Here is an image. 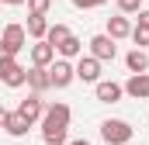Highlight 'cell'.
I'll return each mask as SVG.
<instances>
[{
    "instance_id": "44dd1931",
    "label": "cell",
    "mask_w": 149,
    "mask_h": 145,
    "mask_svg": "<svg viewBox=\"0 0 149 145\" xmlns=\"http://www.w3.org/2000/svg\"><path fill=\"white\" fill-rule=\"evenodd\" d=\"M118 10L121 14H139L142 10V0H118Z\"/></svg>"
},
{
    "instance_id": "52a82bcc",
    "label": "cell",
    "mask_w": 149,
    "mask_h": 145,
    "mask_svg": "<svg viewBox=\"0 0 149 145\" xmlns=\"http://www.w3.org/2000/svg\"><path fill=\"white\" fill-rule=\"evenodd\" d=\"M94 93H97V100H101V104H118V100H121V93H125V86H121V83H114V79H97V83H94Z\"/></svg>"
},
{
    "instance_id": "603a6c76",
    "label": "cell",
    "mask_w": 149,
    "mask_h": 145,
    "mask_svg": "<svg viewBox=\"0 0 149 145\" xmlns=\"http://www.w3.org/2000/svg\"><path fill=\"white\" fill-rule=\"evenodd\" d=\"M139 24H146V28H149V10H139Z\"/></svg>"
},
{
    "instance_id": "6da1fadb",
    "label": "cell",
    "mask_w": 149,
    "mask_h": 145,
    "mask_svg": "<svg viewBox=\"0 0 149 145\" xmlns=\"http://www.w3.org/2000/svg\"><path fill=\"white\" fill-rule=\"evenodd\" d=\"M70 135V104H49L42 114V138L45 145H63Z\"/></svg>"
},
{
    "instance_id": "277c9868",
    "label": "cell",
    "mask_w": 149,
    "mask_h": 145,
    "mask_svg": "<svg viewBox=\"0 0 149 145\" xmlns=\"http://www.w3.org/2000/svg\"><path fill=\"white\" fill-rule=\"evenodd\" d=\"M24 45H28V31H24V24H7V28L0 31V48H3L7 55H17Z\"/></svg>"
},
{
    "instance_id": "d6986e66",
    "label": "cell",
    "mask_w": 149,
    "mask_h": 145,
    "mask_svg": "<svg viewBox=\"0 0 149 145\" xmlns=\"http://www.w3.org/2000/svg\"><path fill=\"white\" fill-rule=\"evenodd\" d=\"M128 38H132V41H135L139 48H146V45H149V28H146V24H135V28H132V35H128Z\"/></svg>"
},
{
    "instance_id": "5bb4252c",
    "label": "cell",
    "mask_w": 149,
    "mask_h": 145,
    "mask_svg": "<svg viewBox=\"0 0 149 145\" xmlns=\"http://www.w3.org/2000/svg\"><path fill=\"white\" fill-rule=\"evenodd\" d=\"M80 52H83V41H80L73 31H70V35L56 45V55H63V59H80Z\"/></svg>"
},
{
    "instance_id": "d4e9b609",
    "label": "cell",
    "mask_w": 149,
    "mask_h": 145,
    "mask_svg": "<svg viewBox=\"0 0 149 145\" xmlns=\"http://www.w3.org/2000/svg\"><path fill=\"white\" fill-rule=\"evenodd\" d=\"M0 3H10V7H17V3H24V0H0Z\"/></svg>"
},
{
    "instance_id": "30bf717a",
    "label": "cell",
    "mask_w": 149,
    "mask_h": 145,
    "mask_svg": "<svg viewBox=\"0 0 149 145\" xmlns=\"http://www.w3.org/2000/svg\"><path fill=\"white\" fill-rule=\"evenodd\" d=\"M125 93L132 100H146L149 97V72H132L128 83H125Z\"/></svg>"
},
{
    "instance_id": "9c48e42d",
    "label": "cell",
    "mask_w": 149,
    "mask_h": 145,
    "mask_svg": "<svg viewBox=\"0 0 149 145\" xmlns=\"http://www.w3.org/2000/svg\"><path fill=\"white\" fill-rule=\"evenodd\" d=\"M76 79H83V83H97L101 79V59H94V55H80V62H76Z\"/></svg>"
},
{
    "instance_id": "8992f818",
    "label": "cell",
    "mask_w": 149,
    "mask_h": 145,
    "mask_svg": "<svg viewBox=\"0 0 149 145\" xmlns=\"http://www.w3.org/2000/svg\"><path fill=\"white\" fill-rule=\"evenodd\" d=\"M87 45H90V55H94V59H101V62H108V59H114V55H118V48H114V38H111V35H94Z\"/></svg>"
},
{
    "instance_id": "ac0fdd59",
    "label": "cell",
    "mask_w": 149,
    "mask_h": 145,
    "mask_svg": "<svg viewBox=\"0 0 149 145\" xmlns=\"http://www.w3.org/2000/svg\"><path fill=\"white\" fill-rule=\"evenodd\" d=\"M66 35H70V28H66V24H49V31H45V41L56 48V45H59Z\"/></svg>"
},
{
    "instance_id": "7402d4cb",
    "label": "cell",
    "mask_w": 149,
    "mask_h": 145,
    "mask_svg": "<svg viewBox=\"0 0 149 145\" xmlns=\"http://www.w3.org/2000/svg\"><path fill=\"white\" fill-rule=\"evenodd\" d=\"M80 10H90V7H101V3H108V0H73Z\"/></svg>"
},
{
    "instance_id": "4fadbf2b",
    "label": "cell",
    "mask_w": 149,
    "mask_h": 145,
    "mask_svg": "<svg viewBox=\"0 0 149 145\" xmlns=\"http://www.w3.org/2000/svg\"><path fill=\"white\" fill-rule=\"evenodd\" d=\"M56 59V48L45 41V38H38L35 45H31V66H49Z\"/></svg>"
},
{
    "instance_id": "2e32d148",
    "label": "cell",
    "mask_w": 149,
    "mask_h": 145,
    "mask_svg": "<svg viewBox=\"0 0 149 145\" xmlns=\"http://www.w3.org/2000/svg\"><path fill=\"white\" fill-rule=\"evenodd\" d=\"M108 35L118 41V38H128L132 35V24H128V17L125 14H118V17H108Z\"/></svg>"
},
{
    "instance_id": "5b68a950",
    "label": "cell",
    "mask_w": 149,
    "mask_h": 145,
    "mask_svg": "<svg viewBox=\"0 0 149 145\" xmlns=\"http://www.w3.org/2000/svg\"><path fill=\"white\" fill-rule=\"evenodd\" d=\"M24 79H28V69H24L14 55H0V83H7V86H24Z\"/></svg>"
},
{
    "instance_id": "ba28073f",
    "label": "cell",
    "mask_w": 149,
    "mask_h": 145,
    "mask_svg": "<svg viewBox=\"0 0 149 145\" xmlns=\"http://www.w3.org/2000/svg\"><path fill=\"white\" fill-rule=\"evenodd\" d=\"M17 114H21L24 121H31V124H35L38 117L45 114V104H42V93H31V97H24V100L17 104Z\"/></svg>"
},
{
    "instance_id": "cb8c5ba5",
    "label": "cell",
    "mask_w": 149,
    "mask_h": 145,
    "mask_svg": "<svg viewBox=\"0 0 149 145\" xmlns=\"http://www.w3.org/2000/svg\"><path fill=\"white\" fill-rule=\"evenodd\" d=\"M70 145H90V142H87V138H73Z\"/></svg>"
},
{
    "instance_id": "ffe728a7",
    "label": "cell",
    "mask_w": 149,
    "mask_h": 145,
    "mask_svg": "<svg viewBox=\"0 0 149 145\" xmlns=\"http://www.w3.org/2000/svg\"><path fill=\"white\" fill-rule=\"evenodd\" d=\"M28 3V14H49V7H52V0H24Z\"/></svg>"
},
{
    "instance_id": "8fae6325",
    "label": "cell",
    "mask_w": 149,
    "mask_h": 145,
    "mask_svg": "<svg viewBox=\"0 0 149 145\" xmlns=\"http://www.w3.org/2000/svg\"><path fill=\"white\" fill-rule=\"evenodd\" d=\"M28 128H31V121H24L17 110H14V114L7 110V117H3V131H7L10 138H24V135H28Z\"/></svg>"
},
{
    "instance_id": "7a4b0ae2",
    "label": "cell",
    "mask_w": 149,
    "mask_h": 145,
    "mask_svg": "<svg viewBox=\"0 0 149 145\" xmlns=\"http://www.w3.org/2000/svg\"><path fill=\"white\" fill-rule=\"evenodd\" d=\"M132 135H135V128H132L128 121H121V117H111V121L101 124V138L108 145H128Z\"/></svg>"
},
{
    "instance_id": "9a60e30c",
    "label": "cell",
    "mask_w": 149,
    "mask_h": 145,
    "mask_svg": "<svg viewBox=\"0 0 149 145\" xmlns=\"http://www.w3.org/2000/svg\"><path fill=\"white\" fill-rule=\"evenodd\" d=\"M125 66H128V72H149V55H146V48H132V52L125 55Z\"/></svg>"
},
{
    "instance_id": "7c38bea8",
    "label": "cell",
    "mask_w": 149,
    "mask_h": 145,
    "mask_svg": "<svg viewBox=\"0 0 149 145\" xmlns=\"http://www.w3.org/2000/svg\"><path fill=\"white\" fill-rule=\"evenodd\" d=\"M35 93H45L49 86H52V79H49V66H31L28 69V79H24Z\"/></svg>"
},
{
    "instance_id": "484cf974",
    "label": "cell",
    "mask_w": 149,
    "mask_h": 145,
    "mask_svg": "<svg viewBox=\"0 0 149 145\" xmlns=\"http://www.w3.org/2000/svg\"><path fill=\"white\" fill-rule=\"evenodd\" d=\"M3 117H7V110H3V107H0V128H3Z\"/></svg>"
},
{
    "instance_id": "e0dca14e",
    "label": "cell",
    "mask_w": 149,
    "mask_h": 145,
    "mask_svg": "<svg viewBox=\"0 0 149 145\" xmlns=\"http://www.w3.org/2000/svg\"><path fill=\"white\" fill-rule=\"evenodd\" d=\"M24 31L35 38H45V31H49V21H45V14H28V24H24Z\"/></svg>"
},
{
    "instance_id": "3957f363",
    "label": "cell",
    "mask_w": 149,
    "mask_h": 145,
    "mask_svg": "<svg viewBox=\"0 0 149 145\" xmlns=\"http://www.w3.org/2000/svg\"><path fill=\"white\" fill-rule=\"evenodd\" d=\"M49 79H52V86H56V90H66V86L76 79V66L70 62V59H63V55H59V59H52V62H49Z\"/></svg>"
}]
</instances>
